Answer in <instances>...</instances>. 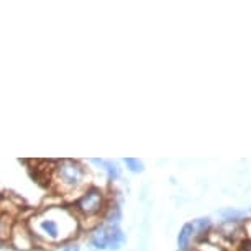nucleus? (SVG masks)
<instances>
[{"mask_svg":"<svg viewBox=\"0 0 251 251\" xmlns=\"http://www.w3.org/2000/svg\"><path fill=\"white\" fill-rule=\"evenodd\" d=\"M54 181L59 192H69L80 187L86 181V168L74 159H61L54 164Z\"/></svg>","mask_w":251,"mask_h":251,"instance_id":"1","label":"nucleus"},{"mask_svg":"<svg viewBox=\"0 0 251 251\" xmlns=\"http://www.w3.org/2000/svg\"><path fill=\"white\" fill-rule=\"evenodd\" d=\"M108 202L110 201L100 187H87L74 202V214L79 215L80 219H92V217L96 219V217L103 214Z\"/></svg>","mask_w":251,"mask_h":251,"instance_id":"2","label":"nucleus"},{"mask_svg":"<svg viewBox=\"0 0 251 251\" xmlns=\"http://www.w3.org/2000/svg\"><path fill=\"white\" fill-rule=\"evenodd\" d=\"M59 212L61 207H50L45 212V215L38 219L35 230H31L33 238L35 240L43 238L45 241H64V243H68L71 236L64 230H61V225L58 222Z\"/></svg>","mask_w":251,"mask_h":251,"instance_id":"3","label":"nucleus"},{"mask_svg":"<svg viewBox=\"0 0 251 251\" xmlns=\"http://www.w3.org/2000/svg\"><path fill=\"white\" fill-rule=\"evenodd\" d=\"M10 245L17 251H28L35 246V238H33L31 230L25 224H17L12 228Z\"/></svg>","mask_w":251,"mask_h":251,"instance_id":"4","label":"nucleus"},{"mask_svg":"<svg viewBox=\"0 0 251 251\" xmlns=\"http://www.w3.org/2000/svg\"><path fill=\"white\" fill-rule=\"evenodd\" d=\"M113 225L100 224L96 226L92 231H89V246L94 251H105L108 250V243H110Z\"/></svg>","mask_w":251,"mask_h":251,"instance_id":"5","label":"nucleus"},{"mask_svg":"<svg viewBox=\"0 0 251 251\" xmlns=\"http://www.w3.org/2000/svg\"><path fill=\"white\" fill-rule=\"evenodd\" d=\"M196 240V230H194L192 222H187L181 226L177 233V246L179 251H191L192 250V241Z\"/></svg>","mask_w":251,"mask_h":251,"instance_id":"6","label":"nucleus"},{"mask_svg":"<svg viewBox=\"0 0 251 251\" xmlns=\"http://www.w3.org/2000/svg\"><path fill=\"white\" fill-rule=\"evenodd\" d=\"M122 207L118 202H108L107 208L103 210L102 214V219H103V224L107 225H113V226H118L122 222Z\"/></svg>","mask_w":251,"mask_h":251,"instance_id":"7","label":"nucleus"},{"mask_svg":"<svg viewBox=\"0 0 251 251\" xmlns=\"http://www.w3.org/2000/svg\"><path fill=\"white\" fill-rule=\"evenodd\" d=\"M194 225V230H196V240L201 241V240H205L208 233L212 231V220L210 217H199L192 222Z\"/></svg>","mask_w":251,"mask_h":251,"instance_id":"8","label":"nucleus"},{"mask_svg":"<svg viewBox=\"0 0 251 251\" xmlns=\"http://www.w3.org/2000/svg\"><path fill=\"white\" fill-rule=\"evenodd\" d=\"M125 243H126V235L123 233V230L120 226H113L110 243H108V251H120Z\"/></svg>","mask_w":251,"mask_h":251,"instance_id":"9","label":"nucleus"},{"mask_svg":"<svg viewBox=\"0 0 251 251\" xmlns=\"http://www.w3.org/2000/svg\"><path fill=\"white\" fill-rule=\"evenodd\" d=\"M217 214H219V217L224 222H243L245 219V210H240V208H235V207L222 208Z\"/></svg>","mask_w":251,"mask_h":251,"instance_id":"10","label":"nucleus"},{"mask_svg":"<svg viewBox=\"0 0 251 251\" xmlns=\"http://www.w3.org/2000/svg\"><path fill=\"white\" fill-rule=\"evenodd\" d=\"M103 171H105L108 181H117V179L122 176V168L118 166L117 161H112V159H105Z\"/></svg>","mask_w":251,"mask_h":251,"instance_id":"11","label":"nucleus"},{"mask_svg":"<svg viewBox=\"0 0 251 251\" xmlns=\"http://www.w3.org/2000/svg\"><path fill=\"white\" fill-rule=\"evenodd\" d=\"M123 164H125L126 169L133 174H140L145 171V163L138 158H125L123 159Z\"/></svg>","mask_w":251,"mask_h":251,"instance_id":"12","label":"nucleus"},{"mask_svg":"<svg viewBox=\"0 0 251 251\" xmlns=\"http://www.w3.org/2000/svg\"><path fill=\"white\" fill-rule=\"evenodd\" d=\"M196 251H226V250H224L222 246L212 243V241H208V240H201V241H197Z\"/></svg>","mask_w":251,"mask_h":251,"instance_id":"13","label":"nucleus"},{"mask_svg":"<svg viewBox=\"0 0 251 251\" xmlns=\"http://www.w3.org/2000/svg\"><path fill=\"white\" fill-rule=\"evenodd\" d=\"M63 251H80V246L77 241H68L63 245Z\"/></svg>","mask_w":251,"mask_h":251,"instance_id":"14","label":"nucleus"},{"mask_svg":"<svg viewBox=\"0 0 251 251\" xmlns=\"http://www.w3.org/2000/svg\"><path fill=\"white\" fill-rule=\"evenodd\" d=\"M238 251H251V238H243L240 241Z\"/></svg>","mask_w":251,"mask_h":251,"instance_id":"15","label":"nucleus"},{"mask_svg":"<svg viewBox=\"0 0 251 251\" xmlns=\"http://www.w3.org/2000/svg\"><path fill=\"white\" fill-rule=\"evenodd\" d=\"M89 163L94 164V166H97V168L103 169V164H105V159H97V158H92V159H89Z\"/></svg>","mask_w":251,"mask_h":251,"instance_id":"16","label":"nucleus"},{"mask_svg":"<svg viewBox=\"0 0 251 251\" xmlns=\"http://www.w3.org/2000/svg\"><path fill=\"white\" fill-rule=\"evenodd\" d=\"M3 243H5V241H2V240H0V250L3 248Z\"/></svg>","mask_w":251,"mask_h":251,"instance_id":"17","label":"nucleus"},{"mask_svg":"<svg viewBox=\"0 0 251 251\" xmlns=\"http://www.w3.org/2000/svg\"><path fill=\"white\" fill-rule=\"evenodd\" d=\"M250 212H251V207H250Z\"/></svg>","mask_w":251,"mask_h":251,"instance_id":"18","label":"nucleus"}]
</instances>
